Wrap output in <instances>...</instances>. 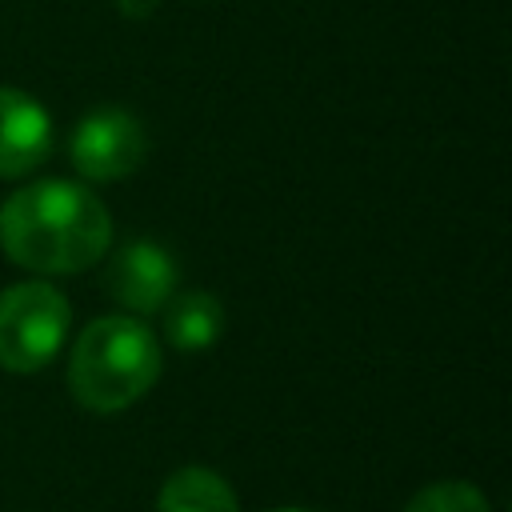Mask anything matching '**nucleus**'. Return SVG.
Wrapping results in <instances>:
<instances>
[{
    "instance_id": "1",
    "label": "nucleus",
    "mask_w": 512,
    "mask_h": 512,
    "mask_svg": "<svg viewBox=\"0 0 512 512\" xmlns=\"http://www.w3.org/2000/svg\"><path fill=\"white\" fill-rule=\"evenodd\" d=\"M112 244L104 200L76 180H32L0 204V248L40 276L88 272Z\"/></svg>"
},
{
    "instance_id": "2",
    "label": "nucleus",
    "mask_w": 512,
    "mask_h": 512,
    "mask_svg": "<svg viewBox=\"0 0 512 512\" xmlns=\"http://www.w3.org/2000/svg\"><path fill=\"white\" fill-rule=\"evenodd\" d=\"M160 368L164 356L156 332L128 312H112L76 336L68 356V388L80 408L112 416L144 400L160 380Z\"/></svg>"
},
{
    "instance_id": "3",
    "label": "nucleus",
    "mask_w": 512,
    "mask_h": 512,
    "mask_svg": "<svg viewBox=\"0 0 512 512\" xmlns=\"http://www.w3.org/2000/svg\"><path fill=\"white\" fill-rule=\"evenodd\" d=\"M72 324V304L48 280H20L0 292V368L28 376L56 360Z\"/></svg>"
},
{
    "instance_id": "4",
    "label": "nucleus",
    "mask_w": 512,
    "mask_h": 512,
    "mask_svg": "<svg viewBox=\"0 0 512 512\" xmlns=\"http://www.w3.org/2000/svg\"><path fill=\"white\" fill-rule=\"evenodd\" d=\"M68 156L88 184H112L148 160V132L128 108H96L72 128Z\"/></svg>"
},
{
    "instance_id": "5",
    "label": "nucleus",
    "mask_w": 512,
    "mask_h": 512,
    "mask_svg": "<svg viewBox=\"0 0 512 512\" xmlns=\"http://www.w3.org/2000/svg\"><path fill=\"white\" fill-rule=\"evenodd\" d=\"M104 284H108V296L120 308H128L136 316H152L172 300V292L180 284V268H176V260H172V252L164 244L128 240L112 256Z\"/></svg>"
},
{
    "instance_id": "6",
    "label": "nucleus",
    "mask_w": 512,
    "mask_h": 512,
    "mask_svg": "<svg viewBox=\"0 0 512 512\" xmlns=\"http://www.w3.org/2000/svg\"><path fill=\"white\" fill-rule=\"evenodd\" d=\"M52 116L24 88L0 84V180H20L52 156Z\"/></svg>"
},
{
    "instance_id": "7",
    "label": "nucleus",
    "mask_w": 512,
    "mask_h": 512,
    "mask_svg": "<svg viewBox=\"0 0 512 512\" xmlns=\"http://www.w3.org/2000/svg\"><path fill=\"white\" fill-rule=\"evenodd\" d=\"M224 332V304L204 292V288H188V292H172V300L164 304V340L176 352H204L220 340Z\"/></svg>"
},
{
    "instance_id": "8",
    "label": "nucleus",
    "mask_w": 512,
    "mask_h": 512,
    "mask_svg": "<svg viewBox=\"0 0 512 512\" xmlns=\"http://www.w3.org/2000/svg\"><path fill=\"white\" fill-rule=\"evenodd\" d=\"M156 512H240V500L220 472L184 464L160 484Z\"/></svg>"
},
{
    "instance_id": "9",
    "label": "nucleus",
    "mask_w": 512,
    "mask_h": 512,
    "mask_svg": "<svg viewBox=\"0 0 512 512\" xmlns=\"http://www.w3.org/2000/svg\"><path fill=\"white\" fill-rule=\"evenodd\" d=\"M404 512H492V504L468 480H436V484L420 488L404 504Z\"/></svg>"
},
{
    "instance_id": "10",
    "label": "nucleus",
    "mask_w": 512,
    "mask_h": 512,
    "mask_svg": "<svg viewBox=\"0 0 512 512\" xmlns=\"http://www.w3.org/2000/svg\"><path fill=\"white\" fill-rule=\"evenodd\" d=\"M116 8H120V16H128V20H148V16L160 8V0H116Z\"/></svg>"
},
{
    "instance_id": "11",
    "label": "nucleus",
    "mask_w": 512,
    "mask_h": 512,
    "mask_svg": "<svg viewBox=\"0 0 512 512\" xmlns=\"http://www.w3.org/2000/svg\"><path fill=\"white\" fill-rule=\"evenodd\" d=\"M272 512H308V508H272Z\"/></svg>"
}]
</instances>
